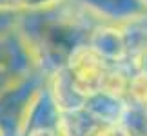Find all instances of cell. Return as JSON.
<instances>
[{
    "label": "cell",
    "instance_id": "cell-1",
    "mask_svg": "<svg viewBox=\"0 0 147 136\" xmlns=\"http://www.w3.org/2000/svg\"><path fill=\"white\" fill-rule=\"evenodd\" d=\"M98 22L76 0H65L53 7L22 13L18 31L31 45L40 69L49 75L65 64L78 45L86 44L89 31Z\"/></svg>",
    "mask_w": 147,
    "mask_h": 136
},
{
    "label": "cell",
    "instance_id": "cell-13",
    "mask_svg": "<svg viewBox=\"0 0 147 136\" xmlns=\"http://www.w3.org/2000/svg\"><path fill=\"white\" fill-rule=\"evenodd\" d=\"M87 136H131L122 123H96Z\"/></svg>",
    "mask_w": 147,
    "mask_h": 136
},
{
    "label": "cell",
    "instance_id": "cell-6",
    "mask_svg": "<svg viewBox=\"0 0 147 136\" xmlns=\"http://www.w3.org/2000/svg\"><path fill=\"white\" fill-rule=\"evenodd\" d=\"M46 89L51 96V100L55 102V105L62 112H75V111L84 109L87 96L76 87V83L73 82V78L69 76V73L65 71L64 65L47 75Z\"/></svg>",
    "mask_w": 147,
    "mask_h": 136
},
{
    "label": "cell",
    "instance_id": "cell-4",
    "mask_svg": "<svg viewBox=\"0 0 147 136\" xmlns=\"http://www.w3.org/2000/svg\"><path fill=\"white\" fill-rule=\"evenodd\" d=\"M64 67L73 78V82L76 83V87L86 96H89L102 89V82H104L109 64L100 55L94 53L86 42L78 45L69 55Z\"/></svg>",
    "mask_w": 147,
    "mask_h": 136
},
{
    "label": "cell",
    "instance_id": "cell-16",
    "mask_svg": "<svg viewBox=\"0 0 147 136\" xmlns=\"http://www.w3.org/2000/svg\"><path fill=\"white\" fill-rule=\"evenodd\" d=\"M136 69L147 75V49L144 51V55L140 56V60H138V64H136Z\"/></svg>",
    "mask_w": 147,
    "mask_h": 136
},
{
    "label": "cell",
    "instance_id": "cell-14",
    "mask_svg": "<svg viewBox=\"0 0 147 136\" xmlns=\"http://www.w3.org/2000/svg\"><path fill=\"white\" fill-rule=\"evenodd\" d=\"M18 22H20V15L18 13L0 9V35L15 31L16 27H18Z\"/></svg>",
    "mask_w": 147,
    "mask_h": 136
},
{
    "label": "cell",
    "instance_id": "cell-10",
    "mask_svg": "<svg viewBox=\"0 0 147 136\" xmlns=\"http://www.w3.org/2000/svg\"><path fill=\"white\" fill-rule=\"evenodd\" d=\"M122 125L131 136H147V105L129 104Z\"/></svg>",
    "mask_w": 147,
    "mask_h": 136
},
{
    "label": "cell",
    "instance_id": "cell-2",
    "mask_svg": "<svg viewBox=\"0 0 147 136\" xmlns=\"http://www.w3.org/2000/svg\"><path fill=\"white\" fill-rule=\"evenodd\" d=\"M47 75L42 71L0 93V129L5 136H22L38 96L46 87Z\"/></svg>",
    "mask_w": 147,
    "mask_h": 136
},
{
    "label": "cell",
    "instance_id": "cell-18",
    "mask_svg": "<svg viewBox=\"0 0 147 136\" xmlns=\"http://www.w3.org/2000/svg\"><path fill=\"white\" fill-rule=\"evenodd\" d=\"M0 136H5V134H4V131H2V129H0Z\"/></svg>",
    "mask_w": 147,
    "mask_h": 136
},
{
    "label": "cell",
    "instance_id": "cell-7",
    "mask_svg": "<svg viewBox=\"0 0 147 136\" xmlns=\"http://www.w3.org/2000/svg\"><path fill=\"white\" fill-rule=\"evenodd\" d=\"M129 102L123 96L111 94L107 91H96L89 94L84 111L98 123H122Z\"/></svg>",
    "mask_w": 147,
    "mask_h": 136
},
{
    "label": "cell",
    "instance_id": "cell-11",
    "mask_svg": "<svg viewBox=\"0 0 147 136\" xmlns=\"http://www.w3.org/2000/svg\"><path fill=\"white\" fill-rule=\"evenodd\" d=\"M65 0H0V9L15 11V13H29V11H40L62 4Z\"/></svg>",
    "mask_w": 147,
    "mask_h": 136
},
{
    "label": "cell",
    "instance_id": "cell-9",
    "mask_svg": "<svg viewBox=\"0 0 147 136\" xmlns=\"http://www.w3.org/2000/svg\"><path fill=\"white\" fill-rule=\"evenodd\" d=\"M118 24L122 27L125 45H127V65L133 71H138L136 64L140 56L144 55V51L147 49V11L142 15L133 16L129 20L118 22Z\"/></svg>",
    "mask_w": 147,
    "mask_h": 136
},
{
    "label": "cell",
    "instance_id": "cell-17",
    "mask_svg": "<svg viewBox=\"0 0 147 136\" xmlns=\"http://www.w3.org/2000/svg\"><path fill=\"white\" fill-rule=\"evenodd\" d=\"M140 2H142V5H144V9L147 11V0H140Z\"/></svg>",
    "mask_w": 147,
    "mask_h": 136
},
{
    "label": "cell",
    "instance_id": "cell-5",
    "mask_svg": "<svg viewBox=\"0 0 147 136\" xmlns=\"http://www.w3.org/2000/svg\"><path fill=\"white\" fill-rule=\"evenodd\" d=\"M87 45L100 55L107 64L127 65V45L120 24L115 22H98L89 31Z\"/></svg>",
    "mask_w": 147,
    "mask_h": 136
},
{
    "label": "cell",
    "instance_id": "cell-15",
    "mask_svg": "<svg viewBox=\"0 0 147 136\" xmlns=\"http://www.w3.org/2000/svg\"><path fill=\"white\" fill-rule=\"evenodd\" d=\"M22 136H56V125H29Z\"/></svg>",
    "mask_w": 147,
    "mask_h": 136
},
{
    "label": "cell",
    "instance_id": "cell-3",
    "mask_svg": "<svg viewBox=\"0 0 147 136\" xmlns=\"http://www.w3.org/2000/svg\"><path fill=\"white\" fill-rule=\"evenodd\" d=\"M38 71H42L38 60L18 27L0 35V93Z\"/></svg>",
    "mask_w": 147,
    "mask_h": 136
},
{
    "label": "cell",
    "instance_id": "cell-8",
    "mask_svg": "<svg viewBox=\"0 0 147 136\" xmlns=\"http://www.w3.org/2000/svg\"><path fill=\"white\" fill-rule=\"evenodd\" d=\"M89 13L104 22H123L145 13L140 0H76Z\"/></svg>",
    "mask_w": 147,
    "mask_h": 136
},
{
    "label": "cell",
    "instance_id": "cell-12",
    "mask_svg": "<svg viewBox=\"0 0 147 136\" xmlns=\"http://www.w3.org/2000/svg\"><path fill=\"white\" fill-rule=\"evenodd\" d=\"M127 102L129 104L147 105V75L142 71H134L127 87Z\"/></svg>",
    "mask_w": 147,
    "mask_h": 136
}]
</instances>
